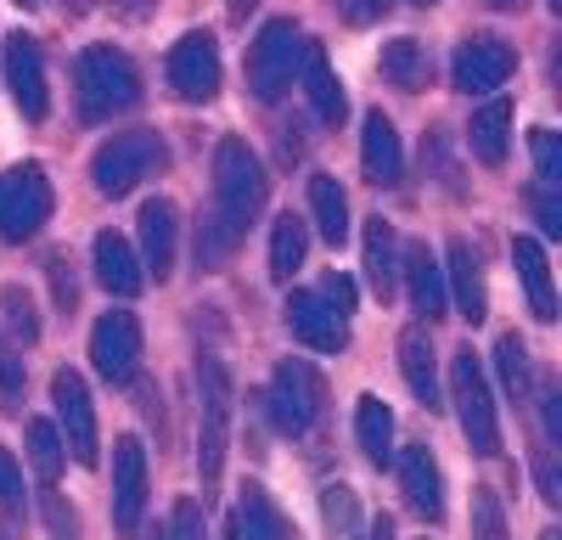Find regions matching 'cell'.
I'll return each mask as SVG.
<instances>
[{
  "instance_id": "obj_8",
  "label": "cell",
  "mask_w": 562,
  "mask_h": 540,
  "mask_svg": "<svg viewBox=\"0 0 562 540\" xmlns=\"http://www.w3.org/2000/svg\"><path fill=\"white\" fill-rule=\"evenodd\" d=\"M57 209V192L40 164H12L0 175V243H34Z\"/></svg>"
},
{
  "instance_id": "obj_5",
  "label": "cell",
  "mask_w": 562,
  "mask_h": 540,
  "mask_svg": "<svg viewBox=\"0 0 562 540\" xmlns=\"http://www.w3.org/2000/svg\"><path fill=\"white\" fill-rule=\"evenodd\" d=\"M450 405H456L461 439L473 445V457H501L495 394H490V378H484V360L473 349H456V360H450Z\"/></svg>"
},
{
  "instance_id": "obj_32",
  "label": "cell",
  "mask_w": 562,
  "mask_h": 540,
  "mask_svg": "<svg viewBox=\"0 0 562 540\" xmlns=\"http://www.w3.org/2000/svg\"><path fill=\"white\" fill-rule=\"evenodd\" d=\"M63 462H68V450H63L57 423L34 417V423H29V468H34V479H40L45 490H52V484H57V473H63Z\"/></svg>"
},
{
  "instance_id": "obj_52",
  "label": "cell",
  "mask_w": 562,
  "mask_h": 540,
  "mask_svg": "<svg viewBox=\"0 0 562 540\" xmlns=\"http://www.w3.org/2000/svg\"><path fill=\"white\" fill-rule=\"evenodd\" d=\"M484 7H495V12H512V7H518V0H484Z\"/></svg>"
},
{
  "instance_id": "obj_1",
  "label": "cell",
  "mask_w": 562,
  "mask_h": 540,
  "mask_svg": "<svg viewBox=\"0 0 562 540\" xmlns=\"http://www.w3.org/2000/svg\"><path fill=\"white\" fill-rule=\"evenodd\" d=\"M265 198H270V175L259 153L243 135H225L214 153V203L209 214H198V270H220L243 248L248 225L265 214Z\"/></svg>"
},
{
  "instance_id": "obj_26",
  "label": "cell",
  "mask_w": 562,
  "mask_h": 540,
  "mask_svg": "<svg viewBox=\"0 0 562 540\" xmlns=\"http://www.w3.org/2000/svg\"><path fill=\"white\" fill-rule=\"evenodd\" d=\"M467 142H473V158H479L484 169H501V164H506V147H512V102H506V97H490V102L473 113Z\"/></svg>"
},
{
  "instance_id": "obj_50",
  "label": "cell",
  "mask_w": 562,
  "mask_h": 540,
  "mask_svg": "<svg viewBox=\"0 0 562 540\" xmlns=\"http://www.w3.org/2000/svg\"><path fill=\"white\" fill-rule=\"evenodd\" d=\"M366 540H394V518H389V513H378V518L366 524Z\"/></svg>"
},
{
  "instance_id": "obj_7",
  "label": "cell",
  "mask_w": 562,
  "mask_h": 540,
  "mask_svg": "<svg viewBox=\"0 0 562 540\" xmlns=\"http://www.w3.org/2000/svg\"><path fill=\"white\" fill-rule=\"evenodd\" d=\"M304 45H310V34L293 18H270L259 29L254 52H248V90L259 102H276L281 90H293V79L304 68Z\"/></svg>"
},
{
  "instance_id": "obj_46",
  "label": "cell",
  "mask_w": 562,
  "mask_h": 540,
  "mask_svg": "<svg viewBox=\"0 0 562 540\" xmlns=\"http://www.w3.org/2000/svg\"><path fill=\"white\" fill-rule=\"evenodd\" d=\"M540 417H546V439H562V394L540 389Z\"/></svg>"
},
{
  "instance_id": "obj_18",
  "label": "cell",
  "mask_w": 562,
  "mask_h": 540,
  "mask_svg": "<svg viewBox=\"0 0 562 540\" xmlns=\"http://www.w3.org/2000/svg\"><path fill=\"white\" fill-rule=\"evenodd\" d=\"M400 282L411 288V304L416 315H428V322H439V315L450 310V293H445V265L428 243H405L400 248Z\"/></svg>"
},
{
  "instance_id": "obj_23",
  "label": "cell",
  "mask_w": 562,
  "mask_h": 540,
  "mask_svg": "<svg viewBox=\"0 0 562 540\" xmlns=\"http://www.w3.org/2000/svg\"><path fill=\"white\" fill-rule=\"evenodd\" d=\"M90 259H97V282H102L113 299H135L140 288H147L140 254H135L119 232H102V237H97V248H90Z\"/></svg>"
},
{
  "instance_id": "obj_53",
  "label": "cell",
  "mask_w": 562,
  "mask_h": 540,
  "mask_svg": "<svg viewBox=\"0 0 562 540\" xmlns=\"http://www.w3.org/2000/svg\"><path fill=\"white\" fill-rule=\"evenodd\" d=\"M540 540H562V535H557V529H546V535H540Z\"/></svg>"
},
{
  "instance_id": "obj_24",
  "label": "cell",
  "mask_w": 562,
  "mask_h": 540,
  "mask_svg": "<svg viewBox=\"0 0 562 540\" xmlns=\"http://www.w3.org/2000/svg\"><path fill=\"white\" fill-rule=\"evenodd\" d=\"M366 288L383 304L400 293V237H394V225L383 214L366 220Z\"/></svg>"
},
{
  "instance_id": "obj_22",
  "label": "cell",
  "mask_w": 562,
  "mask_h": 540,
  "mask_svg": "<svg viewBox=\"0 0 562 540\" xmlns=\"http://www.w3.org/2000/svg\"><path fill=\"white\" fill-rule=\"evenodd\" d=\"M299 79H304V97H310V113L321 119V124H344V113H349V97H344V79L333 74V63H326V45H304V68H299Z\"/></svg>"
},
{
  "instance_id": "obj_13",
  "label": "cell",
  "mask_w": 562,
  "mask_h": 540,
  "mask_svg": "<svg viewBox=\"0 0 562 540\" xmlns=\"http://www.w3.org/2000/svg\"><path fill=\"white\" fill-rule=\"evenodd\" d=\"M169 90L180 102H214L220 97V45L209 29H192L169 45Z\"/></svg>"
},
{
  "instance_id": "obj_54",
  "label": "cell",
  "mask_w": 562,
  "mask_h": 540,
  "mask_svg": "<svg viewBox=\"0 0 562 540\" xmlns=\"http://www.w3.org/2000/svg\"><path fill=\"white\" fill-rule=\"evenodd\" d=\"M225 540H237V529H231V524H225Z\"/></svg>"
},
{
  "instance_id": "obj_57",
  "label": "cell",
  "mask_w": 562,
  "mask_h": 540,
  "mask_svg": "<svg viewBox=\"0 0 562 540\" xmlns=\"http://www.w3.org/2000/svg\"><path fill=\"white\" fill-rule=\"evenodd\" d=\"M551 7H557V12H562V0H551Z\"/></svg>"
},
{
  "instance_id": "obj_37",
  "label": "cell",
  "mask_w": 562,
  "mask_h": 540,
  "mask_svg": "<svg viewBox=\"0 0 562 540\" xmlns=\"http://www.w3.org/2000/svg\"><path fill=\"white\" fill-rule=\"evenodd\" d=\"M0 524L23 529V468L12 450H0Z\"/></svg>"
},
{
  "instance_id": "obj_27",
  "label": "cell",
  "mask_w": 562,
  "mask_h": 540,
  "mask_svg": "<svg viewBox=\"0 0 562 540\" xmlns=\"http://www.w3.org/2000/svg\"><path fill=\"white\" fill-rule=\"evenodd\" d=\"M355 439H360L371 468H389L394 462V412H389V400H378V394H360L355 400Z\"/></svg>"
},
{
  "instance_id": "obj_28",
  "label": "cell",
  "mask_w": 562,
  "mask_h": 540,
  "mask_svg": "<svg viewBox=\"0 0 562 540\" xmlns=\"http://www.w3.org/2000/svg\"><path fill=\"white\" fill-rule=\"evenodd\" d=\"M512 265H518V277H524L535 322H557V293H551V259H546V248L535 237H518V243H512Z\"/></svg>"
},
{
  "instance_id": "obj_43",
  "label": "cell",
  "mask_w": 562,
  "mask_h": 540,
  "mask_svg": "<svg viewBox=\"0 0 562 540\" xmlns=\"http://www.w3.org/2000/svg\"><path fill=\"white\" fill-rule=\"evenodd\" d=\"M535 220H540V232L557 243L562 237V192H540L535 187Z\"/></svg>"
},
{
  "instance_id": "obj_9",
  "label": "cell",
  "mask_w": 562,
  "mask_h": 540,
  "mask_svg": "<svg viewBox=\"0 0 562 540\" xmlns=\"http://www.w3.org/2000/svg\"><path fill=\"white\" fill-rule=\"evenodd\" d=\"M52 405H57V434L63 450L79 468H97L102 462V428H97V405H90V389L79 372H57L52 378Z\"/></svg>"
},
{
  "instance_id": "obj_6",
  "label": "cell",
  "mask_w": 562,
  "mask_h": 540,
  "mask_svg": "<svg viewBox=\"0 0 562 540\" xmlns=\"http://www.w3.org/2000/svg\"><path fill=\"white\" fill-rule=\"evenodd\" d=\"M169 164L164 142L153 130H130V135H113V142L97 147V158H90V180H97L102 198H130L140 180H153L158 169Z\"/></svg>"
},
{
  "instance_id": "obj_25",
  "label": "cell",
  "mask_w": 562,
  "mask_h": 540,
  "mask_svg": "<svg viewBox=\"0 0 562 540\" xmlns=\"http://www.w3.org/2000/svg\"><path fill=\"white\" fill-rule=\"evenodd\" d=\"M383 79H389L394 90H405V97H416V90L434 85V52H428L422 40H411V34L389 40V45H383Z\"/></svg>"
},
{
  "instance_id": "obj_42",
  "label": "cell",
  "mask_w": 562,
  "mask_h": 540,
  "mask_svg": "<svg viewBox=\"0 0 562 540\" xmlns=\"http://www.w3.org/2000/svg\"><path fill=\"white\" fill-rule=\"evenodd\" d=\"M45 270H52V293H57V310H74V304H79V282H74L68 259H63V254H52V259H45Z\"/></svg>"
},
{
  "instance_id": "obj_3",
  "label": "cell",
  "mask_w": 562,
  "mask_h": 540,
  "mask_svg": "<svg viewBox=\"0 0 562 540\" xmlns=\"http://www.w3.org/2000/svg\"><path fill=\"white\" fill-rule=\"evenodd\" d=\"M231 412H237V383L220 355L198 360V473L203 490L220 484L225 473V445H231Z\"/></svg>"
},
{
  "instance_id": "obj_35",
  "label": "cell",
  "mask_w": 562,
  "mask_h": 540,
  "mask_svg": "<svg viewBox=\"0 0 562 540\" xmlns=\"http://www.w3.org/2000/svg\"><path fill=\"white\" fill-rule=\"evenodd\" d=\"M0 310H7V333H12L23 349H34V344H40V315H34V299L12 282V288H0Z\"/></svg>"
},
{
  "instance_id": "obj_55",
  "label": "cell",
  "mask_w": 562,
  "mask_h": 540,
  "mask_svg": "<svg viewBox=\"0 0 562 540\" xmlns=\"http://www.w3.org/2000/svg\"><path fill=\"white\" fill-rule=\"evenodd\" d=\"M411 7H434V0H411Z\"/></svg>"
},
{
  "instance_id": "obj_4",
  "label": "cell",
  "mask_w": 562,
  "mask_h": 540,
  "mask_svg": "<svg viewBox=\"0 0 562 540\" xmlns=\"http://www.w3.org/2000/svg\"><path fill=\"white\" fill-rule=\"evenodd\" d=\"M265 417L276 423V434L310 439L326 417V378L310 367V360H281L270 389H265Z\"/></svg>"
},
{
  "instance_id": "obj_36",
  "label": "cell",
  "mask_w": 562,
  "mask_h": 540,
  "mask_svg": "<svg viewBox=\"0 0 562 540\" xmlns=\"http://www.w3.org/2000/svg\"><path fill=\"white\" fill-rule=\"evenodd\" d=\"M529 147H535V187L562 192V142H557V130H535Z\"/></svg>"
},
{
  "instance_id": "obj_56",
  "label": "cell",
  "mask_w": 562,
  "mask_h": 540,
  "mask_svg": "<svg viewBox=\"0 0 562 540\" xmlns=\"http://www.w3.org/2000/svg\"><path fill=\"white\" fill-rule=\"evenodd\" d=\"M18 7H40V0H18Z\"/></svg>"
},
{
  "instance_id": "obj_58",
  "label": "cell",
  "mask_w": 562,
  "mask_h": 540,
  "mask_svg": "<svg viewBox=\"0 0 562 540\" xmlns=\"http://www.w3.org/2000/svg\"><path fill=\"white\" fill-rule=\"evenodd\" d=\"M153 540H164V535H153Z\"/></svg>"
},
{
  "instance_id": "obj_14",
  "label": "cell",
  "mask_w": 562,
  "mask_h": 540,
  "mask_svg": "<svg viewBox=\"0 0 562 540\" xmlns=\"http://www.w3.org/2000/svg\"><path fill=\"white\" fill-rule=\"evenodd\" d=\"M281 322H288V333H293L304 349H315V355H344V349H349V315H338L315 288L288 293V304H281Z\"/></svg>"
},
{
  "instance_id": "obj_33",
  "label": "cell",
  "mask_w": 562,
  "mask_h": 540,
  "mask_svg": "<svg viewBox=\"0 0 562 540\" xmlns=\"http://www.w3.org/2000/svg\"><path fill=\"white\" fill-rule=\"evenodd\" d=\"M495 372H501V389L512 394V400H529L535 394V372H529V349H524V338L518 333H506V338H495Z\"/></svg>"
},
{
  "instance_id": "obj_39",
  "label": "cell",
  "mask_w": 562,
  "mask_h": 540,
  "mask_svg": "<svg viewBox=\"0 0 562 540\" xmlns=\"http://www.w3.org/2000/svg\"><path fill=\"white\" fill-rule=\"evenodd\" d=\"M164 540H209V524H203V502H198V495H180V502H175Z\"/></svg>"
},
{
  "instance_id": "obj_15",
  "label": "cell",
  "mask_w": 562,
  "mask_h": 540,
  "mask_svg": "<svg viewBox=\"0 0 562 540\" xmlns=\"http://www.w3.org/2000/svg\"><path fill=\"white\" fill-rule=\"evenodd\" d=\"M7 85H12V102L29 124H40L52 113V85H45V52L34 34H12L7 40Z\"/></svg>"
},
{
  "instance_id": "obj_47",
  "label": "cell",
  "mask_w": 562,
  "mask_h": 540,
  "mask_svg": "<svg viewBox=\"0 0 562 540\" xmlns=\"http://www.w3.org/2000/svg\"><path fill=\"white\" fill-rule=\"evenodd\" d=\"M535 473H540V495H546V502H562V484H557V468H551V450H540Z\"/></svg>"
},
{
  "instance_id": "obj_31",
  "label": "cell",
  "mask_w": 562,
  "mask_h": 540,
  "mask_svg": "<svg viewBox=\"0 0 562 540\" xmlns=\"http://www.w3.org/2000/svg\"><path fill=\"white\" fill-rule=\"evenodd\" d=\"M304 254H310V225L299 214H281L270 225V277L276 282H293V270L304 265Z\"/></svg>"
},
{
  "instance_id": "obj_2",
  "label": "cell",
  "mask_w": 562,
  "mask_h": 540,
  "mask_svg": "<svg viewBox=\"0 0 562 540\" xmlns=\"http://www.w3.org/2000/svg\"><path fill=\"white\" fill-rule=\"evenodd\" d=\"M74 85H79V119H90V124H108L140 102V74L113 45H85Z\"/></svg>"
},
{
  "instance_id": "obj_29",
  "label": "cell",
  "mask_w": 562,
  "mask_h": 540,
  "mask_svg": "<svg viewBox=\"0 0 562 540\" xmlns=\"http://www.w3.org/2000/svg\"><path fill=\"white\" fill-rule=\"evenodd\" d=\"M231 529H237V540H293V529H288V518H281V507L270 502L259 484L243 490L237 513H231Z\"/></svg>"
},
{
  "instance_id": "obj_45",
  "label": "cell",
  "mask_w": 562,
  "mask_h": 540,
  "mask_svg": "<svg viewBox=\"0 0 562 540\" xmlns=\"http://www.w3.org/2000/svg\"><path fill=\"white\" fill-rule=\"evenodd\" d=\"M45 524H52L57 540H74V529H79L74 507H63V495H52V490H45Z\"/></svg>"
},
{
  "instance_id": "obj_20",
  "label": "cell",
  "mask_w": 562,
  "mask_h": 540,
  "mask_svg": "<svg viewBox=\"0 0 562 540\" xmlns=\"http://www.w3.org/2000/svg\"><path fill=\"white\" fill-rule=\"evenodd\" d=\"M360 169L371 187H400L405 175V147H400V130L389 113H366L360 124Z\"/></svg>"
},
{
  "instance_id": "obj_41",
  "label": "cell",
  "mask_w": 562,
  "mask_h": 540,
  "mask_svg": "<svg viewBox=\"0 0 562 540\" xmlns=\"http://www.w3.org/2000/svg\"><path fill=\"white\" fill-rule=\"evenodd\" d=\"M338 12H344V23L371 29V23H383L394 12V0H338Z\"/></svg>"
},
{
  "instance_id": "obj_17",
  "label": "cell",
  "mask_w": 562,
  "mask_h": 540,
  "mask_svg": "<svg viewBox=\"0 0 562 540\" xmlns=\"http://www.w3.org/2000/svg\"><path fill=\"white\" fill-rule=\"evenodd\" d=\"M135 225H140V270L164 282L175 270V248H180V214H175V203L169 198H147Z\"/></svg>"
},
{
  "instance_id": "obj_16",
  "label": "cell",
  "mask_w": 562,
  "mask_h": 540,
  "mask_svg": "<svg viewBox=\"0 0 562 540\" xmlns=\"http://www.w3.org/2000/svg\"><path fill=\"white\" fill-rule=\"evenodd\" d=\"M400 495L422 524H445V473H439L428 445L400 450Z\"/></svg>"
},
{
  "instance_id": "obj_34",
  "label": "cell",
  "mask_w": 562,
  "mask_h": 540,
  "mask_svg": "<svg viewBox=\"0 0 562 540\" xmlns=\"http://www.w3.org/2000/svg\"><path fill=\"white\" fill-rule=\"evenodd\" d=\"M321 518H326V535L333 540H360L366 535V518H360V502L349 484H326L321 490Z\"/></svg>"
},
{
  "instance_id": "obj_21",
  "label": "cell",
  "mask_w": 562,
  "mask_h": 540,
  "mask_svg": "<svg viewBox=\"0 0 562 540\" xmlns=\"http://www.w3.org/2000/svg\"><path fill=\"white\" fill-rule=\"evenodd\" d=\"M400 372H405V389L428 405V412H439V405H445V383H439V355H434L428 327H405L400 333Z\"/></svg>"
},
{
  "instance_id": "obj_49",
  "label": "cell",
  "mask_w": 562,
  "mask_h": 540,
  "mask_svg": "<svg viewBox=\"0 0 562 540\" xmlns=\"http://www.w3.org/2000/svg\"><path fill=\"white\" fill-rule=\"evenodd\" d=\"M281 158H288V164H299V158H304V130H299V124L281 130Z\"/></svg>"
},
{
  "instance_id": "obj_30",
  "label": "cell",
  "mask_w": 562,
  "mask_h": 540,
  "mask_svg": "<svg viewBox=\"0 0 562 540\" xmlns=\"http://www.w3.org/2000/svg\"><path fill=\"white\" fill-rule=\"evenodd\" d=\"M310 214H315V232L333 248L349 243V198L338 175H310Z\"/></svg>"
},
{
  "instance_id": "obj_48",
  "label": "cell",
  "mask_w": 562,
  "mask_h": 540,
  "mask_svg": "<svg viewBox=\"0 0 562 540\" xmlns=\"http://www.w3.org/2000/svg\"><path fill=\"white\" fill-rule=\"evenodd\" d=\"M113 12L130 18V23H147V18L158 12V0H113Z\"/></svg>"
},
{
  "instance_id": "obj_10",
  "label": "cell",
  "mask_w": 562,
  "mask_h": 540,
  "mask_svg": "<svg viewBox=\"0 0 562 540\" xmlns=\"http://www.w3.org/2000/svg\"><path fill=\"white\" fill-rule=\"evenodd\" d=\"M512 74H518V52H512L501 34H467L456 45L450 79H456L461 97H495Z\"/></svg>"
},
{
  "instance_id": "obj_12",
  "label": "cell",
  "mask_w": 562,
  "mask_h": 540,
  "mask_svg": "<svg viewBox=\"0 0 562 540\" xmlns=\"http://www.w3.org/2000/svg\"><path fill=\"white\" fill-rule=\"evenodd\" d=\"M140 518H147V445L135 434H119L113 439V529H119V540H135Z\"/></svg>"
},
{
  "instance_id": "obj_44",
  "label": "cell",
  "mask_w": 562,
  "mask_h": 540,
  "mask_svg": "<svg viewBox=\"0 0 562 540\" xmlns=\"http://www.w3.org/2000/svg\"><path fill=\"white\" fill-rule=\"evenodd\" d=\"M315 293H321V299H326V304H333V310H338V315H355V282H349V277H344V270H338V277H326V282H321V288H315Z\"/></svg>"
},
{
  "instance_id": "obj_19",
  "label": "cell",
  "mask_w": 562,
  "mask_h": 540,
  "mask_svg": "<svg viewBox=\"0 0 562 540\" xmlns=\"http://www.w3.org/2000/svg\"><path fill=\"white\" fill-rule=\"evenodd\" d=\"M445 293H450V304L461 310V322H484L490 315V288H484V265H479V254L467 248L461 237L445 248Z\"/></svg>"
},
{
  "instance_id": "obj_11",
  "label": "cell",
  "mask_w": 562,
  "mask_h": 540,
  "mask_svg": "<svg viewBox=\"0 0 562 540\" xmlns=\"http://www.w3.org/2000/svg\"><path fill=\"white\" fill-rule=\"evenodd\" d=\"M90 360H97V378L108 389H130L140 378V315L108 310L90 333Z\"/></svg>"
},
{
  "instance_id": "obj_38",
  "label": "cell",
  "mask_w": 562,
  "mask_h": 540,
  "mask_svg": "<svg viewBox=\"0 0 562 540\" xmlns=\"http://www.w3.org/2000/svg\"><path fill=\"white\" fill-rule=\"evenodd\" d=\"M473 540H512L506 507H501L495 490H473Z\"/></svg>"
},
{
  "instance_id": "obj_40",
  "label": "cell",
  "mask_w": 562,
  "mask_h": 540,
  "mask_svg": "<svg viewBox=\"0 0 562 540\" xmlns=\"http://www.w3.org/2000/svg\"><path fill=\"white\" fill-rule=\"evenodd\" d=\"M23 389H29V372L23 360H0V412H23Z\"/></svg>"
},
{
  "instance_id": "obj_51",
  "label": "cell",
  "mask_w": 562,
  "mask_h": 540,
  "mask_svg": "<svg viewBox=\"0 0 562 540\" xmlns=\"http://www.w3.org/2000/svg\"><path fill=\"white\" fill-rule=\"evenodd\" d=\"M225 12L237 18V23H248V12H259V0H225Z\"/></svg>"
}]
</instances>
